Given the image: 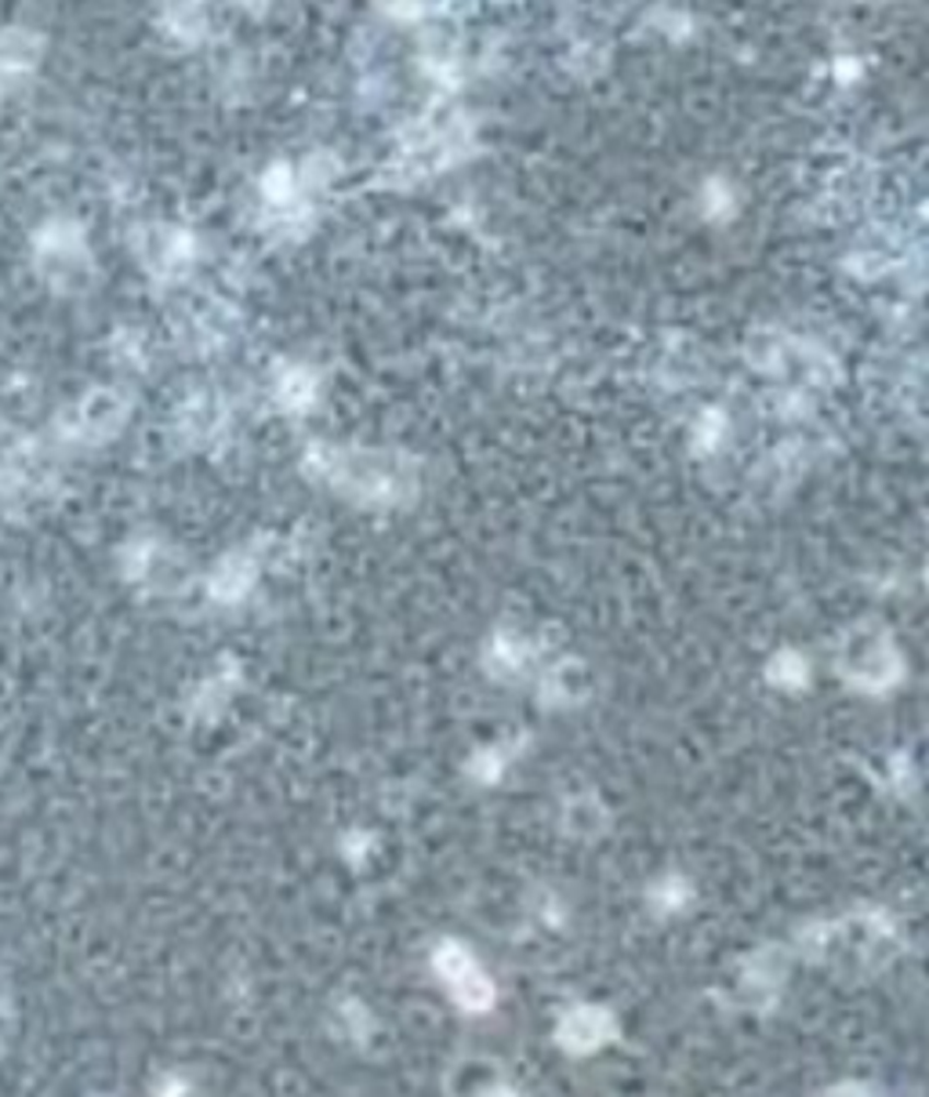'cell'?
I'll list each match as a JSON object with an SVG mask.
<instances>
[{"instance_id":"cell-1","label":"cell","mask_w":929,"mask_h":1097,"mask_svg":"<svg viewBox=\"0 0 929 1097\" xmlns=\"http://www.w3.org/2000/svg\"><path fill=\"white\" fill-rule=\"evenodd\" d=\"M472 142L469 121L461 113H428L400 142V171L406 179H425L450 168Z\"/></svg>"},{"instance_id":"cell-2","label":"cell","mask_w":929,"mask_h":1097,"mask_svg":"<svg viewBox=\"0 0 929 1097\" xmlns=\"http://www.w3.org/2000/svg\"><path fill=\"white\" fill-rule=\"evenodd\" d=\"M331 461L323 455V472L339 483L342 491H356L370 502H397L411 491V477L406 466H386V458L378 455H334Z\"/></svg>"},{"instance_id":"cell-3","label":"cell","mask_w":929,"mask_h":1097,"mask_svg":"<svg viewBox=\"0 0 929 1097\" xmlns=\"http://www.w3.org/2000/svg\"><path fill=\"white\" fill-rule=\"evenodd\" d=\"M748 356L759 372H770V375H803L810 382H828L835 375V364L828 353H821L817 345L792 339V334H770V331L755 334Z\"/></svg>"},{"instance_id":"cell-4","label":"cell","mask_w":929,"mask_h":1097,"mask_svg":"<svg viewBox=\"0 0 929 1097\" xmlns=\"http://www.w3.org/2000/svg\"><path fill=\"white\" fill-rule=\"evenodd\" d=\"M436 970L447 981L450 996H455L464 1010H486L494 1003V985L483 974L480 963L472 960L469 949H461L458 941H444L436 952Z\"/></svg>"},{"instance_id":"cell-5","label":"cell","mask_w":929,"mask_h":1097,"mask_svg":"<svg viewBox=\"0 0 929 1097\" xmlns=\"http://www.w3.org/2000/svg\"><path fill=\"white\" fill-rule=\"evenodd\" d=\"M842 673L850 676L857 687L879 690V687H890L893 679L901 676V658L890 647L886 637H875V632L868 629L861 640L846 643V669Z\"/></svg>"},{"instance_id":"cell-6","label":"cell","mask_w":929,"mask_h":1097,"mask_svg":"<svg viewBox=\"0 0 929 1097\" xmlns=\"http://www.w3.org/2000/svg\"><path fill=\"white\" fill-rule=\"evenodd\" d=\"M193 255H196V240L193 233H185V229H153V233H149L146 259L157 273L179 276L193 265Z\"/></svg>"},{"instance_id":"cell-7","label":"cell","mask_w":929,"mask_h":1097,"mask_svg":"<svg viewBox=\"0 0 929 1097\" xmlns=\"http://www.w3.org/2000/svg\"><path fill=\"white\" fill-rule=\"evenodd\" d=\"M613 1036V1021L607 1018L603 1010H574V1014H566L563 1025H560V1043L566 1050H581V1054H588V1050H596L599 1043H607V1039Z\"/></svg>"},{"instance_id":"cell-8","label":"cell","mask_w":929,"mask_h":1097,"mask_svg":"<svg viewBox=\"0 0 929 1097\" xmlns=\"http://www.w3.org/2000/svg\"><path fill=\"white\" fill-rule=\"evenodd\" d=\"M207 26H211V19H207V4H204V0H171L168 11H164V30L171 33L174 41H182V44L204 41L207 37Z\"/></svg>"},{"instance_id":"cell-9","label":"cell","mask_w":929,"mask_h":1097,"mask_svg":"<svg viewBox=\"0 0 929 1097\" xmlns=\"http://www.w3.org/2000/svg\"><path fill=\"white\" fill-rule=\"evenodd\" d=\"M893 259H897V244L879 229V233H864L861 244L850 251V270L861 276H882L893 270Z\"/></svg>"},{"instance_id":"cell-10","label":"cell","mask_w":929,"mask_h":1097,"mask_svg":"<svg viewBox=\"0 0 929 1097\" xmlns=\"http://www.w3.org/2000/svg\"><path fill=\"white\" fill-rule=\"evenodd\" d=\"M41 55V37L26 30H8L0 37V69H30Z\"/></svg>"},{"instance_id":"cell-11","label":"cell","mask_w":929,"mask_h":1097,"mask_svg":"<svg viewBox=\"0 0 929 1097\" xmlns=\"http://www.w3.org/2000/svg\"><path fill=\"white\" fill-rule=\"evenodd\" d=\"M697 201H701V212L704 218H730L734 215V207H737V193L734 186H730L726 179H704L701 182V193H697Z\"/></svg>"},{"instance_id":"cell-12","label":"cell","mask_w":929,"mask_h":1097,"mask_svg":"<svg viewBox=\"0 0 929 1097\" xmlns=\"http://www.w3.org/2000/svg\"><path fill=\"white\" fill-rule=\"evenodd\" d=\"M312 397H317V378H312L309 372H301V367H290V372H284L280 378V400L287 403L290 411H306Z\"/></svg>"},{"instance_id":"cell-13","label":"cell","mask_w":929,"mask_h":1097,"mask_svg":"<svg viewBox=\"0 0 929 1097\" xmlns=\"http://www.w3.org/2000/svg\"><path fill=\"white\" fill-rule=\"evenodd\" d=\"M251 579H254V563L251 560H226L222 571L215 574V593L232 599V596H240L243 589L251 585Z\"/></svg>"},{"instance_id":"cell-14","label":"cell","mask_w":929,"mask_h":1097,"mask_svg":"<svg viewBox=\"0 0 929 1097\" xmlns=\"http://www.w3.org/2000/svg\"><path fill=\"white\" fill-rule=\"evenodd\" d=\"M433 8V0H381V11L397 22H414Z\"/></svg>"},{"instance_id":"cell-15","label":"cell","mask_w":929,"mask_h":1097,"mask_svg":"<svg viewBox=\"0 0 929 1097\" xmlns=\"http://www.w3.org/2000/svg\"><path fill=\"white\" fill-rule=\"evenodd\" d=\"M835 77H839L842 84H853V80L861 77V62H857L853 55H846V59L835 62Z\"/></svg>"}]
</instances>
